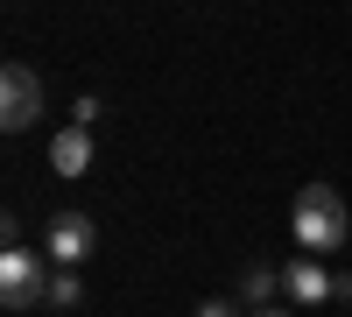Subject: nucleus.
I'll return each instance as SVG.
<instances>
[{
    "mask_svg": "<svg viewBox=\"0 0 352 317\" xmlns=\"http://www.w3.org/2000/svg\"><path fill=\"white\" fill-rule=\"evenodd\" d=\"M345 233H352V219H345V197L331 190V184H303L296 190V240L317 254V247H345Z\"/></svg>",
    "mask_w": 352,
    "mask_h": 317,
    "instance_id": "1",
    "label": "nucleus"
},
{
    "mask_svg": "<svg viewBox=\"0 0 352 317\" xmlns=\"http://www.w3.org/2000/svg\"><path fill=\"white\" fill-rule=\"evenodd\" d=\"M43 296H50L43 254H28L21 233H14V219H8V247H0V303H8V310H28V303H43Z\"/></svg>",
    "mask_w": 352,
    "mask_h": 317,
    "instance_id": "2",
    "label": "nucleus"
},
{
    "mask_svg": "<svg viewBox=\"0 0 352 317\" xmlns=\"http://www.w3.org/2000/svg\"><path fill=\"white\" fill-rule=\"evenodd\" d=\"M36 120H43V78L28 64H8V71H0V127L28 134Z\"/></svg>",
    "mask_w": 352,
    "mask_h": 317,
    "instance_id": "3",
    "label": "nucleus"
},
{
    "mask_svg": "<svg viewBox=\"0 0 352 317\" xmlns=\"http://www.w3.org/2000/svg\"><path fill=\"white\" fill-rule=\"evenodd\" d=\"M92 240H99V226L85 219V212H56L50 233H43V254H50L56 268H78L85 254H92Z\"/></svg>",
    "mask_w": 352,
    "mask_h": 317,
    "instance_id": "4",
    "label": "nucleus"
},
{
    "mask_svg": "<svg viewBox=\"0 0 352 317\" xmlns=\"http://www.w3.org/2000/svg\"><path fill=\"white\" fill-rule=\"evenodd\" d=\"M50 169L56 177H85V169H92V127H64L50 141Z\"/></svg>",
    "mask_w": 352,
    "mask_h": 317,
    "instance_id": "5",
    "label": "nucleus"
},
{
    "mask_svg": "<svg viewBox=\"0 0 352 317\" xmlns=\"http://www.w3.org/2000/svg\"><path fill=\"white\" fill-rule=\"evenodd\" d=\"M282 289L296 296V303H324V296H338V275H324L317 261H289L282 268Z\"/></svg>",
    "mask_w": 352,
    "mask_h": 317,
    "instance_id": "6",
    "label": "nucleus"
},
{
    "mask_svg": "<svg viewBox=\"0 0 352 317\" xmlns=\"http://www.w3.org/2000/svg\"><path fill=\"white\" fill-rule=\"evenodd\" d=\"M275 289H282V268H268V261L240 275V303H254V310H268V303H275Z\"/></svg>",
    "mask_w": 352,
    "mask_h": 317,
    "instance_id": "7",
    "label": "nucleus"
},
{
    "mask_svg": "<svg viewBox=\"0 0 352 317\" xmlns=\"http://www.w3.org/2000/svg\"><path fill=\"white\" fill-rule=\"evenodd\" d=\"M78 296H85V289H78V275H71V268H56V275H50V296H43V303H56V310H71Z\"/></svg>",
    "mask_w": 352,
    "mask_h": 317,
    "instance_id": "8",
    "label": "nucleus"
},
{
    "mask_svg": "<svg viewBox=\"0 0 352 317\" xmlns=\"http://www.w3.org/2000/svg\"><path fill=\"white\" fill-rule=\"evenodd\" d=\"M71 127H99V99H78L71 106Z\"/></svg>",
    "mask_w": 352,
    "mask_h": 317,
    "instance_id": "9",
    "label": "nucleus"
},
{
    "mask_svg": "<svg viewBox=\"0 0 352 317\" xmlns=\"http://www.w3.org/2000/svg\"><path fill=\"white\" fill-rule=\"evenodd\" d=\"M197 317H240V303H226V296H212V303H197Z\"/></svg>",
    "mask_w": 352,
    "mask_h": 317,
    "instance_id": "10",
    "label": "nucleus"
},
{
    "mask_svg": "<svg viewBox=\"0 0 352 317\" xmlns=\"http://www.w3.org/2000/svg\"><path fill=\"white\" fill-rule=\"evenodd\" d=\"M254 317H289V310H275V303H268V310H254Z\"/></svg>",
    "mask_w": 352,
    "mask_h": 317,
    "instance_id": "11",
    "label": "nucleus"
}]
</instances>
